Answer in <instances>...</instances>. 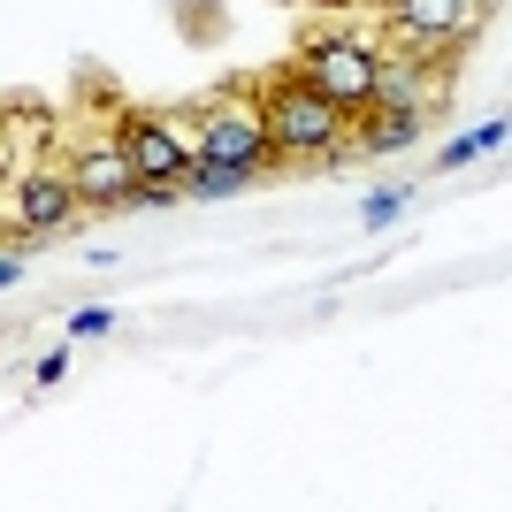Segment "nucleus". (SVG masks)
<instances>
[{
    "mask_svg": "<svg viewBox=\"0 0 512 512\" xmlns=\"http://www.w3.org/2000/svg\"><path fill=\"white\" fill-rule=\"evenodd\" d=\"M260 123H268L276 161H337L352 146V115L337 100H321L314 85H299V77H276L260 92Z\"/></svg>",
    "mask_w": 512,
    "mask_h": 512,
    "instance_id": "f257e3e1",
    "label": "nucleus"
},
{
    "mask_svg": "<svg viewBox=\"0 0 512 512\" xmlns=\"http://www.w3.org/2000/svg\"><path fill=\"white\" fill-rule=\"evenodd\" d=\"M375 62H383V46H367L360 31H321V39L299 46V85H314L321 100H337L352 123H360L367 107H375Z\"/></svg>",
    "mask_w": 512,
    "mask_h": 512,
    "instance_id": "f03ea898",
    "label": "nucleus"
},
{
    "mask_svg": "<svg viewBox=\"0 0 512 512\" xmlns=\"http://www.w3.org/2000/svg\"><path fill=\"white\" fill-rule=\"evenodd\" d=\"M192 161H230V169H245V176L283 169L276 146H268V123H260V100H237V92H214V100H199Z\"/></svg>",
    "mask_w": 512,
    "mask_h": 512,
    "instance_id": "7ed1b4c3",
    "label": "nucleus"
},
{
    "mask_svg": "<svg viewBox=\"0 0 512 512\" xmlns=\"http://www.w3.org/2000/svg\"><path fill=\"white\" fill-rule=\"evenodd\" d=\"M69 192H77V207L85 214H123L130 192H138V169H130V153L115 146V138H92V146H77L62 161Z\"/></svg>",
    "mask_w": 512,
    "mask_h": 512,
    "instance_id": "20e7f679",
    "label": "nucleus"
},
{
    "mask_svg": "<svg viewBox=\"0 0 512 512\" xmlns=\"http://www.w3.org/2000/svg\"><path fill=\"white\" fill-rule=\"evenodd\" d=\"M115 146L130 153L138 184H184V169H192V138H184L169 115H146V107L115 123Z\"/></svg>",
    "mask_w": 512,
    "mask_h": 512,
    "instance_id": "39448f33",
    "label": "nucleus"
},
{
    "mask_svg": "<svg viewBox=\"0 0 512 512\" xmlns=\"http://www.w3.org/2000/svg\"><path fill=\"white\" fill-rule=\"evenodd\" d=\"M390 8V31L406 46H436V62H451L459 46L474 39V0H383Z\"/></svg>",
    "mask_w": 512,
    "mask_h": 512,
    "instance_id": "423d86ee",
    "label": "nucleus"
},
{
    "mask_svg": "<svg viewBox=\"0 0 512 512\" xmlns=\"http://www.w3.org/2000/svg\"><path fill=\"white\" fill-rule=\"evenodd\" d=\"M436 100H444V69H436V54H421V46H398V54H383V62H375V107L436 115ZM375 107H367V115H375Z\"/></svg>",
    "mask_w": 512,
    "mask_h": 512,
    "instance_id": "0eeeda50",
    "label": "nucleus"
},
{
    "mask_svg": "<svg viewBox=\"0 0 512 512\" xmlns=\"http://www.w3.org/2000/svg\"><path fill=\"white\" fill-rule=\"evenodd\" d=\"M77 214H85V207H77V192H69V176H62V169H46V161L16 169V222L39 237V245H54V237H62Z\"/></svg>",
    "mask_w": 512,
    "mask_h": 512,
    "instance_id": "6e6552de",
    "label": "nucleus"
},
{
    "mask_svg": "<svg viewBox=\"0 0 512 512\" xmlns=\"http://www.w3.org/2000/svg\"><path fill=\"white\" fill-rule=\"evenodd\" d=\"M360 153H406V146H421V130H428V115H406V107H375V115H360Z\"/></svg>",
    "mask_w": 512,
    "mask_h": 512,
    "instance_id": "1a4fd4ad",
    "label": "nucleus"
},
{
    "mask_svg": "<svg viewBox=\"0 0 512 512\" xmlns=\"http://www.w3.org/2000/svg\"><path fill=\"white\" fill-rule=\"evenodd\" d=\"M505 115H490V123H474V130H459V138H451L444 153H436V169H467V161H490L497 146H505Z\"/></svg>",
    "mask_w": 512,
    "mask_h": 512,
    "instance_id": "9d476101",
    "label": "nucleus"
},
{
    "mask_svg": "<svg viewBox=\"0 0 512 512\" xmlns=\"http://www.w3.org/2000/svg\"><path fill=\"white\" fill-rule=\"evenodd\" d=\"M253 176L245 169H230V161H192L184 169V199H230V192H245Z\"/></svg>",
    "mask_w": 512,
    "mask_h": 512,
    "instance_id": "9b49d317",
    "label": "nucleus"
},
{
    "mask_svg": "<svg viewBox=\"0 0 512 512\" xmlns=\"http://www.w3.org/2000/svg\"><path fill=\"white\" fill-rule=\"evenodd\" d=\"M421 199V184H383V192L360 199V230H383V222H398V214Z\"/></svg>",
    "mask_w": 512,
    "mask_h": 512,
    "instance_id": "f8f14e48",
    "label": "nucleus"
},
{
    "mask_svg": "<svg viewBox=\"0 0 512 512\" xmlns=\"http://www.w3.org/2000/svg\"><path fill=\"white\" fill-rule=\"evenodd\" d=\"M107 329H115V314H107V306H77V314H69V344L107 337Z\"/></svg>",
    "mask_w": 512,
    "mask_h": 512,
    "instance_id": "ddd939ff",
    "label": "nucleus"
},
{
    "mask_svg": "<svg viewBox=\"0 0 512 512\" xmlns=\"http://www.w3.org/2000/svg\"><path fill=\"white\" fill-rule=\"evenodd\" d=\"M176 199H184V184H138L130 207H176Z\"/></svg>",
    "mask_w": 512,
    "mask_h": 512,
    "instance_id": "4468645a",
    "label": "nucleus"
},
{
    "mask_svg": "<svg viewBox=\"0 0 512 512\" xmlns=\"http://www.w3.org/2000/svg\"><path fill=\"white\" fill-rule=\"evenodd\" d=\"M69 360H77V352H69V344H54V352L39 360V390H54V383H62V375H69Z\"/></svg>",
    "mask_w": 512,
    "mask_h": 512,
    "instance_id": "2eb2a0df",
    "label": "nucleus"
},
{
    "mask_svg": "<svg viewBox=\"0 0 512 512\" xmlns=\"http://www.w3.org/2000/svg\"><path fill=\"white\" fill-rule=\"evenodd\" d=\"M474 8H497V0H474Z\"/></svg>",
    "mask_w": 512,
    "mask_h": 512,
    "instance_id": "dca6fc26",
    "label": "nucleus"
}]
</instances>
